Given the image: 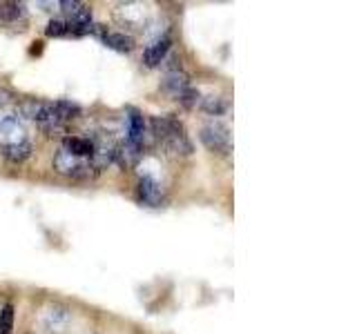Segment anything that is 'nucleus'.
Listing matches in <instances>:
<instances>
[{"label": "nucleus", "instance_id": "nucleus-1", "mask_svg": "<svg viewBox=\"0 0 357 334\" xmlns=\"http://www.w3.org/2000/svg\"><path fill=\"white\" fill-rule=\"evenodd\" d=\"M201 143L206 145V150L212 154H219V156H228L232 152V136H230V129L223 125L219 120H212L208 125L201 127L199 134Z\"/></svg>", "mask_w": 357, "mask_h": 334}, {"label": "nucleus", "instance_id": "nucleus-2", "mask_svg": "<svg viewBox=\"0 0 357 334\" xmlns=\"http://www.w3.org/2000/svg\"><path fill=\"white\" fill-rule=\"evenodd\" d=\"M54 170L63 174V176H70V178H78V181H87V178H94L98 172L94 170L89 161L85 159H78V156H72L70 152L59 150L54 156Z\"/></svg>", "mask_w": 357, "mask_h": 334}, {"label": "nucleus", "instance_id": "nucleus-3", "mask_svg": "<svg viewBox=\"0 0 357 334\" xmlns=\"http://www.w3.org/2000/svg\"><path fill=\"white\" fill-rule=\"evenodd\" d=\"M143 159V148L132 141H121L114 145V152H112V163H116L123 170H132L137 167Z\"/></svg>", "mask_w": 357, "mask_h": 334}, {"label": "nucleus", "instance_id": "nucleus-4", "mask_svg": "<svg viewBox=\"0 0 357 334\" xmlns=\"http://www.w3.org/2000/svg\"><path fill=\"white\" fill-rule=\"evenodd\" d=\"M170 47H172V36H170V33L156 36L152 40L150 47L143 51V65L145 67H159L165 61V56L170 54Z\"/></svg>", "mask_w": 357, "mask_h": 334}, {"label": "nucleus", "instance_id": "nucleus-5", "mask_svg": "<svg viewBox=\"0 0 357 334\" xmlns=\"http://www.w3.org/2000/svg\"><path fill=\"white\" fill-rule=\"evenodd\" d=\"M116 20L121 25L132 27V29H143L145 27V7L139 3H121L116 7Z\"/></svg>", "mask_w": 357, "mask_h": 334}, {"label": "nucleus", "instance_id": "nucleus-6", "mask_svg": "<svg viewBox=\"0 0 357 334\" xmlns=\"http://www.w3.org/2000/svg\"><path fill=\"white\" fill-rule=\"evenodd\" d=\"M70 319H72V312L65 305H50L43 315V326L52 334H63L67 326H70Z\"/></svg>", "mask_w": 357, "mask_h": 334}, {"label": "nucleus", "instance_id": "nucleus-7", "mask_svg": "<svg viewBox=\"0 0 357 334\" xmlns=\"http://www.w3.org/2000/svg\"><path fill=\"white\" fill-rule=\"evenodd\" d=\"M150 127H152L154 138H159L161 143H163L165 138L174 136V134H181V132H183L181 120H178L176 116H172V114H165V116H154V118L150 120Z\"/></svg>", "mask_w": 357, "mask_h": 334}, {"label": "nucleus", "instance_id": "nucleus-8", "mask_svg": "<svg viewBox=\"0 0 357 334\" xmlns=\"http://www.w3.org/2000/svg\"><path fill=\"white\" fill-rule=\"evenodd\" d=\"M139 200L150 207H159L163 203V187L152 176H143L139 181Z\"/></svg>", "mask_w": 357, "mask_h": 334}, {"label": "nucleus", "instance_id": "nucleus-9", "mask_svg": "<svg viewBox=\"0 0 357 334\" xmlns=\"http://www.w3.org/2000/svg\"><path fill=\"white\" fill-rule=\"evenodd\" d=\"M25 127L20 125L18 116H5L0 120V143L3 145H18L25 143Z\"/></svg>", "mask_w": 357, "mask_h": 334}, {"label": "nucleus", "instance_id": "nucleus-10", "mask_svg": "<svg viewBox=\"0 0 357 334\" xmlns=\"http://www.w3.org/2000/svg\"><path fill=\"white\" fill-rule=\"evenodd\" d=\"M61 150L70 152L72 156H78V159L89 161V156L94 152V143L92 138H85V136H65Z\"/></svg>", "mask_w": 357, "mask_h": 334}, {"label": "nucleus", "instance_id": "nucleus-11", "mask_svg": "<svg viewBox=\"0 0 357 334\" xmlns=\"http://www.w3.org/2000/svg\"><path fill=\"white\" fill-rule=\"evenodd\" d=\"M128 141L132 143H137L143 148V143H145V120H143V114L137 109H128Z\"/></svg>", "mask_w": 357, "mask_h": 334}, {"label": "nucleus", "instance_id": "nucleus-12", "mask_svg": "<svg viewBox=\"0 0 357 334\" xmlns=\"http://www.w3.org/2000/svg\"><path fill=\"white\" fill-rule=\"evenodd\" d=\"M185 87H190V78L181 72V70H174V72H167L163 78V92L170 94L172 98H178Z\"/></svg>", "mask_w": 357, "mask_h": 334}, {"label": "nucleus", "instance_id": "nucleus-13", "mask_svg": "<svg viewBox=\"0 0 357 334\" xmlns=\"http://www.w3.org/2000/svg\"><path fill=\"white\" fill-rule=\"evenodd\" d=\"M0 154H3V159L11 165H20L25 163L29 156H31V145L25 141V143H18V145H3L0 148Z\"/></svg>", "mask_w": 357, "mask_h": 334}, {"label": "nucleus", "instance_id": "nucleus-14", "mask_svg": "<svg viewBox=\"0 0 357 334\" xmlns=\"http://www.w3.org/2000/svg\"><path fill=\"white\" fill-rule=\"evenodd\" d=\"M161 145L170 156H190V154H192V143H190V138L185 136V132L174 134V136L165 138Z\"/></svg>", "mask_w": 357, "mask_h": 334}, {"label": "nucleus", "instance_id": "nucleus-15", "mask_svg": "<svg viewBox=\"0 0 357 334\" xmlns=\"http://www.w3.org/2000/svg\"><path fill=\"white\" fill-rule=\"evenodd\" d=\"M100 40H103L109 49H116V51H123V54L134 49L132 36H128V33H123V31H107Z\"/></svg>", "mask_w": 357, "mask_h": 334}, {"label": "nucleus", "instance_id": "nucleus-16", "mask_svg": "<svg viewBox=\"0 0 357 334\" xmlns=\"http://www.w3.org/2000/svg\"><path fill=\"white\" fill-rule=\"evenodd\" d=\"M201 109L206 111V114H210V116H221L223 111L228 109V100L223 98V96H206V98H201Z\"/></svg>", "mask_w": 357, "mask_h": 334}, {"label": "nucleus", "instance_id": "nucleus-17", "mask_svg": "<svg viewBox=\"0 0 357 334\" xmlns=\"http://www.w3.org/2000/svg\"><path fill=\"white\" fill-rule=\"evenodd\" d=\"M27 16V7L22 3H0V20L16 22Z\"/></svg>", "mask_w": 357, "mask_h": 334}, {"label": "nucleus", "instance_id": "nucleus-18", "mask_svg": "<svg viewBox=\"0 0 357 334\" xmlns=\"http://www.w3.org/2000/svg\"><path fill=\"white\" fill-rule=\"evenodd\" d=\"M52 103H54L56 114H59V118L63 122L72 120L76 116H81V107H78L76 103H72V100H52Z\"/></svg>", "mask_w": 357, "mask_h": 334}, {"label": "nucleus", "instance_id": "nucleus-19", "mask_svg": "<svg viewBox=\"0 0 357 334\" xmlns=\"http://www.w3.org/2000/svg\"><path fill=\"white\" fill-rule=\"evenodd\" d=\"M178 103H181V107H185V109H192V107H197L199 103H201V94H199V89L197 87H185L183 92H181V96L176 98Z\"/></svg>", "mask_w": 357, "mask_h": 334}, {"label": "nucleus", "instance_id": "nucleus-20", "mask_svg": "<svg viewBox=\"0 0 357 334\" xmlns=\"http://www.w3.org/2000/svg\"><path fill=\"white\" fill-rule=\"evenodd\" d=\"M14 332V305L5 303L0 310V334H11Z\"/></svg>", "mask_w": 357, "mask_h": 334}, {"label": "nucleus", "instance_id": "nucleus-21", "mask_svg": "<svg viewBox=\"0 0 357 334\" xmlns=\"http://www.w3.org/2000/svg\"><path fill=\"white\" fill-rule=\"evenodd\" d=\"M45 33L52 38H61V36H67V25H65V20H59V18H54L47 22V29H45Z\"/></svg>", "mask_w": 357, "mask_h": 334}, {"label": "nucleus", "instance_id": "nucleus-22", "mask_svg": "<svg viewBox=\"0 0 357 334\" xmlns=\"http://www.w3.org/2000/svg\"><path fill=\"white\" fill-rule=\"evenodd\" d=\"M85 5L83 3H78V0H63V3H61V9H63V14H67V16H76L78 14V11H81Z\"/></svg>", "mask_w": 357, "mask_h": 334}, {"label": "nucleus", "instance_id": "nucleus-23", "mask_svg": "<svg viewBox=\"0 0 357 334\" xmlns=\"http://www.w3.org/2000/svg\"><path fill=\"white\" fill-rule=\"evenodd\" d=\"M3 103H7V94L0 92V105H3Z\"/></svg>", "mask_w": 357, "mask_h": 334}]
</instances>
